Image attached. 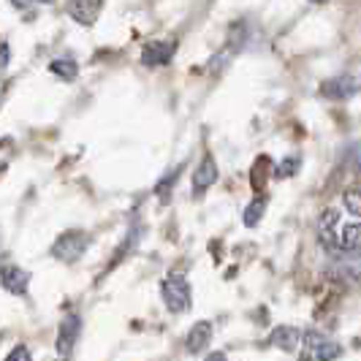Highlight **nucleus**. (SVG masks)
<instances>
[{
  "label": "nucleus",
  "mask_w": 361,
  "mask_h": 361,
  "mask_svg": "<svg viewBox=\"0 0 361 361\" xmlns=\"http://www.w3.org/2000/svg\"><path fill=\"white\" fill-rule=\"evenodd\" d=\"M87 247H90V236L85 234V231H66V234H60L54 239L49 253H52V258H57V261L73 264V261H79L82 255L87 253Z\"/></svg>",
  "instance_id": "f257e3e1"
},
{
  "label": "nucleus",
  "mask_w": 361,
  "mask_h": 361,
  "mask_svg": "<svg viewBox=\"0 0 361 361\" xmlns=\"http://www.w3.org/2000/svg\"><path fill=\"white\" fill-rule=\"evenodd\" d=\"M161 293H163L166 307L171 310V312H185V310L190 307V299H193L190 283H188L185 274H169V277L163 280Z\"/></svg>",
  "instance_id": "f03ea898"
},
{
  "label": "nucleus",
  "mask_w": 361,
  "mask_h": 361,
  "mask_svg": "<svg viewBox=\"0 0 361 361\" xmlns=\"http://www.w3.org/2000/svg\"><path fill=\"white\" fill-rule=\"evenodd\" d=\"M177 52V41L174 38H158V41H147L142 49V63L147 68H161L166 63H171V57Z\"/></svg>",
  "instance_id": "7ed1b4c3"
},
{
  "label": "nucleus",
  "mask_w": 361,
  "mask_h": 361,
  "mask_svg": "<svg viewBox=\"0 0 361 361\" xmlns=\"http://www.w3.org/2000/svg\"><path fill=\"white\" fill-rule=\"evenodd\" d=\"M79 334H82V315H79V312H68V315L63 318V324H60L54 350H57L63 359H68L73 350V345H76V340H79Z\"/></svg>",
  "instance_id": "20e7f679"
},
{
  "label": "nucleus",
  "mask_w": 361,
  "mask_h": 361,
  "mask_svg": "<svg viewBox=\"0 0 361 361\" xmlns=\"http://www.w3.org/2000/svg\"><path fill=\"white\" fill-rule=\"evenodd\" d=\"M0 286L14 296H25L30 288V271H25L17 264H8V267L0 269Z\"/></svg>",
  "instance_id": "39448f33"
},
{
  "label": "nucleus",
  "mask_w": 361,
  "mask_h": 361,
  "mask_svg": "<svg viewBox=\"0 0 361 361\" xmlns=\"http://www.w3.org/2000/svg\"><path fill=\"white\" fill-rule=\"evenodd\" d=\"M356 92H359V82L353 76H334V79H326L321 85V95L329 101H345Z\"/></svg>",
  "instance_id": "423d86ee"
},
{
  "label": "nucleus",
  "mask_w": 361,
  "mask_h": 361,
  "mask_svg": "<svg viewBox=\"0 0 361 361\" xmlns=\"http://www.w3.org/2000/svg\"><path fill=\"white\" fill-rule=\"evenodd\" d=\"M217 174H220V171H217L215 155H209V152H207V155L201 158L199 166H196V171H193V193L201 196L204 190H209V188L217 182Z\"/></svg>",
  "instance_id": "0eeeda50"
},
{
  "label": "nucleus",
  "mask_w": 361,
  "mask_h": 361,
  "mask_svg": "<svg viewBox=\"0 0 361 361\" xmlns=\"http://www.w3.org/2000/svg\"><path fill=\"white\" fill-rule=\"evenodd\" d=\"M101 11H104V3H101V0H79V3H68V14H71V19H76L79 25H92Z\"/></svg>",
  "instance_id": "6e6552de"
},
{
  "label": "nucleus",
  "mask_w": 361,
  "mask_h": 361,
  "mask_svg": "<svg viewBox=\"0 0 361 361\" xmlns=\"http://www.w3.org/2000/svg\"><path fill=\"white\" fill-rule=\"evenodd\" d=\"M212 343V324L209 321H199V324H193V329L188 331V353H201L207 345Z\"/></svg>",
  "instance_id": "1a4fd4ad"
},
{
  "label": "nucleus",
  "mask_w": 361,
  "mask_h": 361,
  "mask_svg": "<svg viewBox=\"0 0 361 361\" xmlns=\"http://www.w3.org/2000/svg\"><path fill=\"white\" fill-rule=\"evenodd\" d=\"M340 223H343V215L337 209H324L321 217H318V236H321V245L326 250H329V245L334 239V231L340 228Z\"/></svg>",
  "instance_id": "9d476101"
},
{
  "label": "nucleus",
  "mask_w": 361,
  "mask_h": 361,
  "mask_svg": "<svg viewBox=\"0 0 361 361\" xmlns=\"http://www.w3.org/2000/svg\"><path fill=\"white\" fill-rule=\"evenodd\" d=\"M299 337H302V331H299L296 326H277V329L271 331L269 343L274 345V348H280V350H286V353H293L296 345H299Z\"/></svg>",
  "instance_id": "9b49d317"
},
{
  "label": "nucleus",
  "mask_w": 361,
  "mask_h": 361,
  "mask_svg": "<svg viewBox=\"0 0 361 361\" xmlns=\"http://www.w3.org/2000/svg\"><path fill=\"white\" fill-rule=\"evenodd\" d=\"M271 158L269 155H261L258 161L253 163V171H250V185H253L255 193H264V188H267V180L271 177Z\"/></svg>",
  "instance_id": "f8f14e48"
},
{
  "label": "nucleus",
  "mask_w": 361,
  "mask_h": 361,
  "mask_svg": "<svg viewBox=\"0 0 361 361\" xmlns=\"http://www.w3.org/2000/svg\"><path fill=\"white\" fill-rule=\"evenodd\" d=\"M49 71L54 76H60L63 82H73L79 76V63L73 57H54L52 63H49Z\"/></svg>",
  "instance_id": "ddd939ff"
},
{
  "label": "nucleus",
  "mask_w": 361,
  "mask_h": 361,
  "mask_svg": "<svg viewBox=\"0 0 361 361\" xmlns=\"http://www.w3.org/2000/svg\"><path fill=\"white\" fill-rule=\"evenodd\" d=\"M343 356V345L340 343H331V340H324L318 345L312 353H310L307 361H337Z\"/></svg>",
  "instance_id": "4468645a"
},
{
  "label": "nucleus",
  "mask_w": 361,
  "mask_h": 361,
  "mask_svg": "<svg viewBox=\"0 0 361 361\" xmlns=\"http://www.w3.org/2000/svg\"><path fill=\"white\" fill-rule=\"evenodd\" d=\"M180 169L182 166H177V169H171V171H166L161 177V182L155 185V193H158V199L166 204L169 201V196H171V190H174V185H177V180H180Z\"/></svg>",
  "instance_id": "2eb2a0df"
},
{
  "label": "nucleus",
  "mask_w": 361,
  "mask_h": 361,
  "mask_svg": "<svg viewBox=\"0 0 361 361\" xmlns=\"http://www.w3.org/2000/svg\"><path fill=\"white\" fill-rule=\"evenodd\" d=\"M264 209H267V196H255V199L247 204V209H245V226H247V228H255L258 220L264 217Z\"/></svg>",
  "instance_id": "dca6fc26"
},
{
  "label": "nucleus",
  "mask_w": 361,
  "mask_h": 361,
  "mask_svg": "<svg viewBox=\"0 0 361 361\" xmlns=\"http://www.w3.org/2000/svg\"><path fill=\"white\" fill-rule=\"evenodd\" d=\"M299 166H302V158H299V155H288L286 161H280L277 166H274L271 177H277V180H288V177H293V174L299 171Z\"/></svg>",
  "instance_id": "f3484780"
},
{
  "label": "nucleus",
  "mask_w": 361,
  "mask_h": 361,
  "mask_svg": "<svg viewBox=\"0 0 361 361\" xmlns=\"http://www.w3.org/2000/svg\"><path fill=\"white\" fill-rule=\"evenodd\" d=\"M343 201H345V209H348V215H353V220L361 215V201H359V188L353 185V188H348L343 193Z\"/></svg>",
  "instance_id": "a211bd4d"
},
{
  "label": "nucleus",
  "mask_w": 361,
  "mask_h": 361,
  "mask_svg": "<svg viewBox=\"0 0 361 361\" xmlns=\"http://www.w3.org/2000/svg\"><path fill=\"white\" fill-rule=\"evenodd\" d=\"M6 361H33V356H30L27 345H17V348H11V353L6 356Z\"/></svg>",
  "instance_id": "6ab92c4d"
},
{
  "label": "nucleus",
  "mask_w": 361,
  "mask_h": 361,
  "mask_svg": "<svg viewBox=\"0 0 361 361\" xmlns=\"http://www.w3.org/2000/svg\"><path fill=\"white\" fill-rule=\"evenodd\" d=\"M8 63H11V47L3 41V44H0V71H6Z\"/></svg>",
  "instance_id": "aec40b11"
},
{
  "label": "nucleus",
  "mask_w": 361,
  "mask_h": 361,
  "mask_svg": "<svg viewBox=\"0 0 361 361\" xmlns=\"http://www.w3.org/2000/svg\"><path fill=\"white\" fill-rule=\"evenodd\" d=\"M204 361H228V359H226V353H223V350H215V353H209Z\"/></svg>",
  "instance_id": "412c9836"
},
{
  "label": "nucleus",
  "mask_w": 361,
  "mask_h": 361,
  "mask_svg": "<svg viewBox=\"0 0 361 361\" xmlns=\"http://www.w3.org/2000/svg\"><path fill=\"white\" fill-rule=\"evenodd\" d=\"M63 361H66V359H63Z\"/></svg>",
  "instance_id": "4be33fe9"
}]
</instances>
